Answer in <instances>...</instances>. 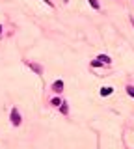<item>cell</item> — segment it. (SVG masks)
<instances>
[{
    "mask_svg": "<svg viewBox=\"0 0 134 149\" xmlns=\"http://www.w3.org/2000/svg\"><path fill=\"white\" fill-rule=\"evenodd\" d=\"M11 123L17 127V125H21V114H19V110L17 108H13L11 110Z\"/></svg>",
    "mask_w": 134,
    "mask_h": 149,
    "instance_id": "1",
    "label": "cell"
},
{
    "mask_svg": "<svg viewBox=\"0 0 134 149\" xmlns=\"http://www.w3.org/2000/svg\"><path fill=\"white\" fill-rule=\"evenodd\" d=\"M62 89H64V82H62V80H56V82L52 84V91L62 93Z\"/></svg>",
    "mask_w": 134,
    "mask_h": 149,
    "instance_id": "2",
    "label": "cell"
},
{
    "mask_svg": "<svg viewBox=\"0 0 134 149\" xmlns=\"http://www.w3.org/2000/svg\"><path fill=\"white\" fill-rule=\"evenodd\" d=\"M28 67H30V69H34V71H35V73H37V74H41V73H43V69H41V67H39V65H37V64H28Z\"/></svg>",
    "mask_w": 134,
    "mask_h": 149,
    "instance_id": "3",
    "label": "cell"
},
{
    "mask_svg": "<svg viewBox=\"0 0 134 149\" xmlns=\"http://www.w3.org/2000/svg\"><path fill=\"white\" fill-rule=\"evenodd\" d=\"M114 91V88H110V86H106V88H102L101 89V95L102 97H104V95H110V93H112Z\"/></svg>",
    "mask_w": 134,
    "mask_h": 149,
    "instance_id": "4",
    "label": "cell"
},
{
    "mask_svg": "<svg viewBox=\"0 0 134 149\" xmlns=\"http://www.w3.org/2000/svg\"><path fill=\"white\" fill-rule=\"evenodd\" d=\"M97 60H99L101 64H110V58H108V56H104V54H102V56H99Z\"/></svg>",
    "mask_w": 134,
    "mask_h": 149,
    "instance_id": "5",
    "label": "cell"
},
{
    "mask_svg": "<svg viewBox=\"0 0 134 149\" xmlns=\"http://www.w3.org/2000/svg\"><path fill=\"white\" fill-rule=\"evenodd\" d=\"M127 93L131 97H134V88H132V86H127Z\"/></svg>",
    "mask_w": 134,
    "mask_h": 149,
    "instance_id": "6",
    "label": "cell"
},
{
    "mask_svg": "<svg viewBox=\"0 0 134 149\" xmlns=\"http://www.w3.org/2000/svg\"><path fill=\"white\" fill-rule=\"evenodd\" d=\"M89 4H91L95 9H99V2H97V0H89Z\"/></svg>",
    "mask_w": 134,
    "mask_h": 149,
    "instance_id": "7",
    "label": "cell"
},
{
    "mask_svg": "<svg viewBox=\"0 0 134 149\" xmlns=\"http://www.w3.org/2000/svg\"><path fill=\"white\" fill-rule=\"evenodd\" d=\"M52 104H54V106H60V104H64V103H62L60 99H52Z\"/></svg>",
    "mask_w": 134,
    "mask_h": 149,
    "instance_id": "8",
    "label": "cell"
},
{
    "mask_svg": "<svg viewBox=\"0 0 134 149\" xmlns=\"http://www.w3.org/2000/svg\"><path fill=\"white\" fill-rule=\"evenodd\" d=\"M0 34H2V26H0Z\"/></svg>",
    "mask_w": 134,
    "mask_h": 149,
    "instance_id": "9",
    "label": "cell"
}]
</instances>
